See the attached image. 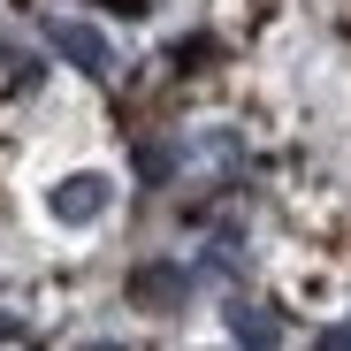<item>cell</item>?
Returning a JSON list of instances; mask_svg holds the SVG:
<instances>
[{
	"mask_svg": "<svg viewBox=\"0 0 351 351\" xmlns=\"http://www.w3.org/2000/svg\"><path fill=\"white\" fill-rule=\"evenodd\" d=\"M107 206H114V184H107L99 168H77V176H62V184L46 191V214L62 221V229H92Z\"/></svg>",
	"mask_w": 351,
	"mask_h": 351,
	"instance_id": "cell-1",
	"label": "cell"
},
{
	"mask_svg": "<svg viewBox=\"0 0 351 351\" xmlns=\"http://www.w3.org/2000/svg\"><path fill=\"white\" fill-rule=\"evenodd\" d=\"M191 282H199V267H184V260H138V267H130V306H145V313H184Z\"/></svg>",
	"mask_w": 351,
	"mask_h": 351,
	"instance_id": "cell-2",
	"label": "cell"
},
{
	"mask_svg": "<svg viewBox=\"0 0 351 351\" xmlns=\"http://www.w3.org/2000/svg\"><path fill=\"white\" fill-rule=\"evenodd\" d=\"M46 38H53V53H62V62H77L84 77H114V46H107V31H92V23H77V16H62Z\"/></svg>",
	"mask_w": 351,
	"mask_h": 351,
	"instance_id": "cell-3",
	"label": "cell"
},
{
	"mask_svg": "<svg viewBox=\"0 0 351 351\" xmlns=\"http://www.w3.org/2000/svg\"><path fill=\"white\" fill-rule=\"evenodd\" d=\"M221 328L237 336V343H252V351H267V343H282V336H290L275 306H245V298H229V313H221Z\"/></svg>",
	"mask_w": 351,
	"mask_h": 351,
	"instance_id": "cell-4",
	"label": "cell"
},
{
	"mask_svg": "<svg viewBox=\"0 0 351 351\" xmlns=\"http://www.w3.org/2000/svg\"><path fill=\"white\" fill-rule=\"evenodd\" d=\"M199 275H206V282H237V275H252V252H245L237 237H221V245L199 252Z\"/></svg>",
	"mask_w": 351,
	"mask_h": 351,
	"instance_id": "cell-5",
	"label": "cell"
},
{
	"mask_svg": "<svg viewBox=\"0 0 351 351\" xmlns=\"http://www.w3.org/2000/svg\"><path fill=\"white\" fill-rule=\"evenodd\" d=\"M107 8H123V16H145V0H107Z\"/></svg>",
	"mask_w": 351,
	"mask_h": 351,
	"instance_id": "cell-6",
	"label": "cell"
}]
</instances>
